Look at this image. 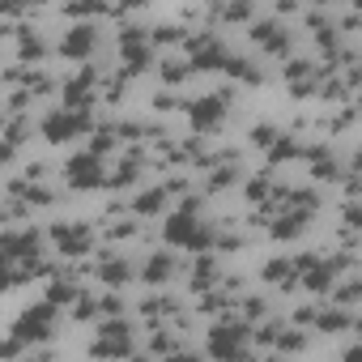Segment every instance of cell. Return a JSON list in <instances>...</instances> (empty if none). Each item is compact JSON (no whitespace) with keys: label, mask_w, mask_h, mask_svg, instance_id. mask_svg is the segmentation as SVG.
Segmentation results:
<instances>
[{"label":"cell","mask_w":362,"mask_h":362,"mask_svg":"<svg viewBox=\"0 0 362 362\" xmlns=\"http://www.w3.org/2000/svg\"><path fill=\"white\" fill-rule=\"evenodd\" d=\"M260 277H264L269 286H277V290H294V286H303V281H298V269H294V260H286V256L269 260V264L260 269Z\"/></svg>","instance_id":"obj_9"},{"label":"cell","mask_w":362,"mask_h":362,"mask_svg":"<svg viewBox=\"0 0 362 362\" xmlns=\"http://www.w3.org/2000/svg\"><path fill=\"white\" fill-rule=\"evenodd\" d=\"M94 358H132V320H103L98 324V341L90 345Z\"/></svg>","instance_id":"obj_2"},{"label":"cell","mask_w":362,"mask_h":362,"mask_svg":"<svg viewBox=\"0 0 362 362\" xmlns=\"http://www.w3.org/2000/svg\"><path fill=\"white\" fill-rule=\"evenodd\" d=\"M354 324H358V320H354L345 307H337V303H332V307H320V320H315L320 332H345V328H354Z\"/></svg>","instance_id":"obj_12"},{"label":"cell","mask_w":362,"mask_h":362,"mask_svg":"<svg viewBox=\"0 0 362 362\" xmlns=\"http://www.w3.org/2000/svg\"><path fill=\"white\" fill-rule=\"evenodd\" d=\"M107 179H111V175H107L103 158H94V153H77L73 162H64V188H73V192L103 188Z\"/></svg>","instance_id":"obj_4"},{"label":"cell","mask_w":362,"mask_h":362,"mask_svg":"<svg viewBox=\"0 0 362 362\" xmlns=\"http://www.w3.org/2000/svg\"><path fill=\"white\" fill-rule=\"evenodd\" d=\"M56 328H60V320H56V303H35V307H26L22 311V320L13 324V332L26 341V345H47L52 337H56Z\"/></svg>","instance_id":"obj_1"},{"label":"cell","mask_w":362,"mask_h":362,"mask_svg":"<svg viewBox=\"0 0 362 362\" xmlns=\"http://www.w3.org/2000/svg\"><path fill=\"white\" fill-rule=\"evenodd\" d=\"M341 362H362V345H354V349H345V358Z\"/></svg>","instance_id":"obj_22"},{"label":"cell","mask_w":362,"mask_h":362,"mask_svg":"<svg viewBox=\"0 0 362 362\" xmlns=\"http://www.w3.org/2000/svg\"><path fill=\"white\" fill-rule=\"evenodd\" d=\"M239 320H247V324L256 328V324H264V320H273V303H269L264 294H247V298L239 303Z\"/></svg>","instance_id":"obj_11"},{"label":"cell","mask_w":362,"mask_h":362,"mask_svg":"<svg viewBox=\"0 0 362 362\" xmlns=\"http://www.w3.org/2000/svg\"><path fill=\"white\" fill-rule=\"evenodd\" d=\"M239 179H243V166H214L205 175V192H230Z\"/></svg>","instance_id":"obj_13"},{"label":"cell","mask_w":362,"mask_h":362,"mask_svg":"<svg viewBox=\"0 0 362 362\" xmlns=\"http://www.w3.org/2000/svg\"><path fill=\"white\" fill-rule=\"evenodd\" d=\"M94 119L86 115V111H52L47 119H43V136L52 141V145H60V141H73L77 132H86Z\"/></svg>","instance_id":"obj_8"},{"label":"cell","mask_w":362,"mask_h":362,"mask_svg":"<svg viewBox=\"0 0 362 362\" xmlns=\"http://www.w3.org/2000/svg\"><path fill=\"white\" fill-rule=\"evenodd\" d=\"M153 107H158V111H184V98H179L175 90H162V94L153 98Z\"/></svg>","instance_id":"obj_20"},{"label":"cell","mask_w":362,"mask_h":362,"mask_svg":"<svg viewBox=\"0 0 362 362\" xmlns=\"http://www.w3.org/2000/svg\"><path fill=\"white\" fill-rule=\"evenodd\" d=\"M47 239H52V247H56L60 256H69V260L94 252V226H86V222H52V226H47Z\"/></svg>","instance_id":"obj_3"},{"label":"cell","mask_w":362,"mask_h":362,"mask_svg":"<svg viewBox=\"0 0 362 362\" xmlns=\"http://www.w3.org/2000/svg\"><path fill=\"white\" fill-rule=\"evenodd\" d=\"M222 290L235 298V294H243V290H247V277H243V273H226V277H222Z\"/></svg>","instance_id":"obj_21"},{"label":"cell","mask_w":362,"mask_h":362,"mask_svg":"<svg viewBox=\"0 0 362 362\" xmlns=\"http://www.w3.org/2000/svg\"><path fill=\"white\" fill-rule=\"evenodd\" d=\"M332 298H337V307H354V303H362V277H349L345 286H337Z\"/></svg>","instance_id":"obj_17"},{"label":"cell","mask_w":362,"mask_h":362,"mask_svg":"<svg viewBox=\"0 0 362 362\" xmlns=\"http://www.w3.org/2000/svg\"><path fill=\"white\" fill-rule=\"evenodd\" d=\"M307 345H311V341H307V332H303V328H286V332H281V341H277V349H281V354H303Z\"/></svg>","instance_id":"obj_18"},{"label":"cell","mask_w":362,"mask_h":362,"mask_svg":"<svg viewBox=\"0 0 362 362\" xmlns=\"http://www.w3.org/2000/svg\"><path fill=\"white\" fill-rule=\"evenodd\" d=\"M192 269V260H179L175 252H153L145 264H141V281L145 286H166L170 277H184Z\"/></svg>","instance_id":"obj_6"},{"label":"cell","mask_w":362,"mask_h":362,"mask_svg":"<svg viewBox=\"0 0 362 362\" xmlns=\"http://www.w3.org/2000/svg\"><path fill=\"white\" fill-rule=\"evenodd\" d=\"M18 47H22V60H43L47 56V39L43 35H18Z\"/></svg>","instance_id":"obj_16"},{"label":"cell","mask_w":362,"mask_h":362,"mask_svg":"<svg viewBox=\"0 0 362 362\" xmlns=\"http://www.w3.org/2000/svg\"><path fill=\"white\" fill-rule=\"evenodd\" d=\"M73 320H81V324H86V320H103V294H90V290H86V294L77 298V307H73Z\"/></svg>","instance_id":"obj_14"},{"label":"cell","mask_w":362,"mask_h":362,"mask_svg":"<svg viewBox=\"0 0 362 362\" xmlns=\"http://www.w3.org/2000/svg\"><path fill=\"white\" fill-rule=\"evenodd\" d=\"M166 201H170V192H166L162 184H158V188H145V192L132 197V214H136V218H153V214L166 209Z\"/></svg>","instance_id":"obj_10"},{"label":"cell","mask_w":362,"mask_h":362,"mask_svg":"<svg viewBox=\"0 0 362 362\" xmlns=\"http://www.w3.org/2000/svg\"><path fill=\"white\" fill-rule=\"evenodd\" d=\"M222 277H226V273H222L218 252H201V256L192 260V269H188V290L205 298L209 290H218V286H222Z\"/></svg>","instance_id":"obj_7"},{"label":"cell","mask_w":362,"mask_h":362,"mask_svg":"<svg viewBox=\"0 0 362 362\" xmlns=\"http://www.w3.org/2000/svg\"><path fill=\"white\" fill-rule=\"evenodd\" d=\"M188 73H192V64H188V60H162V81H166V86H179Z\"/></svg>","instance_id":"obj_19"},{"label":"cell","mask_w":362,"mask_h":362,"mask_svg":"<svg viewBox=\"0 0 362 362\" xmlns=\"http://www.w3.org/2000/svg\"><path fill=\"white\" fill-rule=\"evenodd\" d=\"M94 277H98L107 290H119V286H128V281L136 277V264H132L128 256H119L115 247H103V252L94 256Z\"/></svg>","instance_id":"obj_5"},{"label":"cell","mask_w":362,"mask_h":362,"mask_svg":"<svg viewBox=\"0 0 362 362\" xmlns=\"http://www.w3.org/2000/svg\"><path fill=\"white\" fill-rule=\"evenodd\" d=\"M90 47H94V30H73V35L60 43V52H64V56H86Z\"/></svg>","instance_id":"obj_15"}]
</instances>
